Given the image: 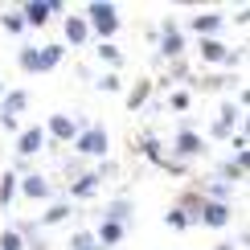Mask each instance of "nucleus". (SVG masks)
Instances as JSON below:
<instances>
[{
  "label": "nucleus",
  "instance_id": "25",
  "mask_svg": "<svg viewBox=\"0 0 250 250\" xmlns=\"http://www.w3.org/2000/svg\"><path fill=\"white\" fill-rule=\"evenodd\" d=\"M140 152L148 156L152 164H164V148H160V140H156V135H144V144H140Z\"/></svg>",
  "mask_w": 250,
  "mask_h": 250
},
{
  "label": "nucleus",
  "instance_id": "5",
  "mask_svg": "<svg viewBox=\"0 0 250 250\" xmlns=\"http://www.w3.org/2000/svg\"><path fill=\"white\" fill-rule=\"evenodd\" d=\"M78 131H82V123L74 115H66V111H54L45 119V140H54V144H74Z\"/></svg>",
  "mask_w": 250,
  "mask_h": 250
},
{
  "label": "nucleus",
  "instance_id": "27",
  "mask_svg": "<svg viewBox=\"0 0 250 250\" xmlns=\"http://www.w3.org/2000/svg\"><path fill=\"white\" fill-rule=\"evenodd\" d=\"M164 226H168V230H189V217H185L181 209H176V205H172V209H164Z\"/></svg>",
  "mask_w": 250,
  "mask_h": 250
},
{
  "label": "nucleus",
  "instance_id": "17",
  "mask_svg": "<svg viewBox=\"0 0 250 250\" xmlns=\"http://www.w3.org/2000/svg\"><path fill=\"white\" fill-rule=\"evenodd\" d=\"M135 205L127 201V197H115V201H107V209H103V222H115V226H127Z\"/></svg>",
  "mask_w": 250,
  "mask_h": 250
},
{
  "label": "nucleus",
  "instance_id": "11",
  "mask_svg": "<svg viewBox=\"0 0 250 250\" xmlns=\"http://www.w3.org/2000/svg\"><path fill=\"white\" fill-rule=\"evenodd\" d=\"M99 193V176L95 172H74L70 176V201H90Z\"/></svg>",
  "mask_w": 250,
  "mask_h": 250
},
{
  "label": "nucleus",
  "instance_id": "4",
  "mask_svg": "<svg viewBox=\"0 0 250 250\" xmlns=\"http://www.w3.org/2000/svg\"><path fill=\"white\" fill-rule=\"evenodd\" d=\"M62 0H25V4L17 8L21 21H25V29H45L49 21H54V13H62Z\"/></svg>",
  "mask_w": 250,
  "mask_h": 250
},
{
  "label": "nucleus",
  "instance_id": "20",
  "mask_svg": "<svg viewBox=\"0 0 250 250\" xmlns=\"http://www.w3.org/2000/svg\"><path fill=\"white\" fill-rule=\"evenodd\" d=\"M201 205H205V197H201V189H185L181 193V201H176V209H181L189 222H197V213H201Z\"/></svg>",
  "mask_w": 250,
  "mask_h": 250
},
{
  "label": "nucleus",
  "instance_id": "2",
  "mask_svg": "<svg viewBox=\"0 0 250 250\" xmlns=\"http://www.w3.org/2000/svg\"><path fill=\"white\" fill-rule=\"evenodd\" d=\"M74 152L78 156H95V160H107L111 152V131L103 123H86L78 135H74Z\"/></svg>",
  "mask_w": 250,
  "mask_h": 250
},
{
  "label": "nucleus",
  "instance_id": "18",
  "mask_svg": "<svg viewBox=\"0 0 250 250\" xmlns=\"http://www.w3.org/2000/svg\"><path fill=\"white\" fill-rule=\"evenodd\" d=\"M152 86H156L152 78H140V82H135V86L127 90V111H144V107H148V99H152Z\"/></svg>",
  "mask_w": 250,
  "mask_h": 250
},
{
  "label": "nucleus",
  "instance_id": "3",
  "mask_svg": "<svg viewBox=\"0 0 250 250\" xmlns=\"http://www.w3.org/2000/svg\"><path fill=\"white\" fill-rule=\"evenodd\" d=\"M205 135L197 131V127H181L172 135V160L176 164H189V160H197V156H205Z\"/></svg>",
  "mask_w": 250,
  "mask_h": 250
},
{
  "label": "nucleus",
  "instance_id": "1",
  "mask_svg": "<svg viewBox=\"0 0 250 250\" xmlns=\"http://www.w3.org/2000/svg\"><path fill=\"white\" fill-rule=\"evenodd\" d=\"M82 21H86V29H90L95 41H111L119 33V8L107 4V0H90V4L82 8Z\"/></svg>",
  "mask_w": 250,
  "mask_h": 250
},
{
  "label": "nucleus",
  "instance_id": "36",
  "mask_svg": "<svg viewBox=\"0 0 250 250\" xmlns=\"http://www.w3.org/2000/svg\"><path fill=\"white\" fill-rule=\"evenodd\" d=\"M0 127H4V131H21V123H17V119H8V115H0Z\"/></svg>",
  "mask_w": 250,
  "mask_h": 250
},
{
  "label": "nucleus",
  "instance_id": "32",
  "mask_svg": "<svg viewBox=\"0 0 250 250\" xmlns=\"http://www.w3.org/2000/svg\"><path fill=\"white\" fill-rule=\"evenodd\" d=\"M217 123L234 131V123H238V107H234V103H222V115H217Z\"/></svg>",
  "mask_w": 250,
  "mask_h": 250
},
{
  "label": "nucleus",
  "instance_id": "7",
  "mask_svg": "<svg viewBox=\"0 0 250 250\" xmlns=\"http://www.w3.org/2000/svg\"><path fill=\"white\" fill-rule=\"evenodd\" d=\"M230 222H234V205H222V201H205L197 213V226H205V230H226Z\"/></svg>",
  "mask_w": 250,
  "mask_h": 250
},
{
  "label": "nucleus",
  "instance_id": "12",
  "mask_svg": "<svg viewBox=\"0 0 250 250\" xmlns=\"http://www.w3.org/2000/svg\"><path fill=\"white\" fill-rule=\"evenodd\" d=\"M226 49L230 45H226L222 37H197V58H201L205 66H217V62L226 58Z\"/></svg>",
  "mask_w": 250,
  "mask_h": 250
},
{
  "label": "nucleus",
  "instance_id": "15",
  "mask_svg": "<svg viewBox=\"0 0 250 250\" xmlns=\"http://www.w3.org/2000/svg\"><path fill=\"white\" fill-rule=\"evenodd\" d=\"M123 234H127V226H115V222H99V230H95V242L103 250H115L123 242Z\"/></svg>",
  "mask_w": 250,
  "mask_h": 250
},
{
  "label": "nucleus",
  "instance_id": "38",
  "mask_svg": "<svg viewBox=\"0 0 250 250\" xmlns=\"http://www.w3.org/2000/svg\"><path fill=\"white\" fill-rule=\"evenodd\" d=\"M4 90H8V86H4V82H0V99H4Z\"/></svg>",
  "mask_w": 250,
  "mask_h": 250
},
{
  "label": "nucleus",
  "instance_id": "35",
  "mask_svg": "<svg viewBox=\"0 0 250 250\" xmlns=\"http://www.w3.org/2000/svg\"><path fill=\"white\" fill-rule=\"evenodd\" d=\"M234 107H242V111L250 107V90H246V86H238V103H234Z\"/></svg>",
  "mask_w": 250,
  "mask_h": 250
},
{
  "label": "nucleus",
  "instance_id": "13",
  "mask_svg": "<svg viewBox=\"0 0 250 250\" xmlns=\"http://www.w3.org/2000/svg\"><path fill=\"white\" fill-rule=\"evenodd\" d=\"M66 58V45H37V74H49V70L62 66Z\"/></svg>",
  "mask_w": 250,
  "mask_h": 250
},
{
  "label": "nucleus",
  "instance_id": "37",
  "mask_svg": "<svg viewBox=\"0 0 250 250\" xmlns=\"http://www.w3.org/2000/svg\"><path fill=\"white\" fill-rule=\"evenodd\" d=\"M213 250H238V246H234V242H217Z\"/></svg>",
  "mask_w": 250,
  "mask_h": 250
},
{
  "label": "nucleus",
  "instance_id": "31",
  "mask_svg": "<svg viewBox=\"0 0 250 250\" xmlns=\"http://www.w3.org/2000/svg\"><path fill=\"white\" fill-rule=\"evenodd\" d=\"M0 250H25V238H21L17 230H4L0 234Z\"/></svg>",
  "mask_w": 250,
  "mask_h": 250
},
{
  "label": "nucleus",
  "instance_id": "30",
  "mask_svg": "<svg viewBox=\"0 0 250 250\" xmlns=\"http://www.w3.org/2000/svg\"><path fill=\"white\" fill-rule=\"evenodd\" d=\"M189 103H193L189 90H172L168 95V111H189Z\"/></svg>",
  "mask_w": 250,
  "mask_h": 250
},
{
  "label": "nucleus",
  "instance_id": "28",
  "mask_svg": "<svg viewBox=\"0 0 250 250\" xmlns=\"http://www.w3.org/2000/svg\"><path fill=\"white\" fill-rule=\"evenodd\" d=\"M0 29H4V33H25V21H21V13H4V17H0Z\"/></svg>",
  "mask_w": 250,
  "mask_h": 250
},
{
  "label": "nucleus",
  "instance_id": "10",
  "mask_svg": "<svg viewBox=\"0 0 250 250\" xmlns=\"http://www.w3.org/2000/svg\"><path fill=\"white\" fill-rule=\"evenodd\" d=\"M62 33H66V45H90V29H86V21H82V13H70V17H62Z\"/></svg>",
  "mask_w": 250,
  "mask_h": 250
},
{
  "label": "nucleus",
  "instance_id": "22",
  "mask_svg": "<svg viewBox=\"0 0 250 250\" xmlns=\"http://www.w3.org/2000/svg\"><path fill=\"white\" fill-rule=\"evenodd\" d=\"M95 54L103 66H111V70H119L123 66V54H119V45H111V41H95Z\"/></svg>",
  "mask_w": 250,
  "mask_h": 250
},
{
  "label": "nucleus",
  "instance_id": "8",
  "mask_svg": "<svg viewBox=\"0 0 250 250\" xmlns=\"http://www.w3.org/2000/svg\"><path fill=\"white\" fill-rule=\"evenodd\" d=\"M41 148H45V127H41V123L17 131V160H33Z\"/></svg>",
  "mask_w": 250,
  "mask_h": 250
},
{
  "label": "nucleus",
  "instance_id": "9",
  "mask_svg": "<svg viewBox=\"0 0 250 250\" xmlns=\"http://www.w3.org/2000/svg\"><path fill=\"white\" fill-rule=\"evenodd\" d=\"M17 197H29V201H49V197H54V185H49L41 172H21Z\"/></svg>",
  "mask_w": 250,
  "mask_h": 250
},
{
  "label": "nucleus",
  "instance_id": "21",
  "mask_svg": "<svg viewBox=\"0 0 250 250\" xmlns=\"http://www.w3.org/2000/svg\"><path fill=\"white\" fill-rule=\"evenodd\" d=\"M17 185H21V172H0V209L17 201Z\"/></svg>",
  "mask_w": 250,
  "mask_h": 250
},
{
  "label": "nucleus",
  "instance_id": "34",
  "mask_svg": "<svg viewBox=\"0 0 250 250\" xmlns=\"http://www.w3.org/2000/svg\"><path fill=\"white\" fill-rule=\"evenodd\" d=\"M230 144H234V152H250V135H246V131H234Z\"/></svg>",
  "mask_w": 250,
  "mask_h": 250
},
{
  "label": "nucleus",
  "instance_id": "23",
  "mask_svg": "<svg viewBox=\"0 0 250 250\" xmlns=\"http://www.w3.org/2000/svg\"><path fill=\"white\" fill-rule=\"evenodd\" d=\"M17 66L25 70V74H37V45H21V54H17Z\"/></svg>",
  "mask_w": 250,
  "mask_h": 250
},
{
  "label": "nucleus",
  "instance_id": "24",
  "mask_svg": "<svg viewBox=\"0 0 250 250\" xmlns=\"http://www.w3.org/2000/svg\"><path fill=\"white\" fill-rule=\"evenodd\" d=\"M95 90H103V95H115V90H123V78L115 74V70H107L103 78H95Z\"/></svg>",
  "mask_w": 250,
  "mask_h": 250
},
{
  "label": "nucleus",
  "instance_id": "6",
  "mask_svg": "<svg viewBox=\"0 0 250 250\" xmlns=\"http://www.w3.org/2000/svg\"><path fill=\"white\" fill-rule=\"evenodd\" d=\"M160 58H168V62H181L185 58V33L176 29L172 17L160 25Z\"/></svg>",
  "mask_w": 250,
  "mask_h": 250
},
{
  "label": "nucleus",
  "instance_id": "19",
  "mask_svg": "<svg viewBox=\"0 0 250 250\" xmlns=\"http://www.w3.org/2000/svg\"><path fill=\"white\" fill-rule=\"evenodd\" d=\"M70 213H74V205H70V201H49V209L41 213L33 226H58V222H66Z\"/></svg>",
  "mask_w": 250,
  "mask_h": 250
},
{
  "label": "nucleus",
  "instance_id": "26",
  "mask_svg": "<svg viewBox=\"0 0 250 250\" xmlns=\"http://www.w3.org/2000/svg\"><path fill=\"white\" fill-rule=\"evenodd\" d=\"M70 250H103V246L95 242V234H90V230H74V238H70Z\"/></svg>",
  "mask_w": 250,
  "mask_h": 250
},
{
  "label": "nucleus",
  "instance_id": "33",
  "mask_svg": "<svg viewBox=\"0 0 250 250\" xmlns=\"http://www.w3.org/2000/svg\"><path fill=\"white\" fill-rule=\"evenodd\" d=\"M242 58H246V49H242V45H238V49L230 45V49H226V58H222V62H226V66H242Z\"/></svg>",
  "mask_w": 250,
  "mask_h": 250
},
{
  "label": "nucleus",
  "instance_id": "29",
  "mask_svg": "<svg viewBox=\"0 0 250 250\" xmlns=\"http://www.w3.org/2000/svg\"><path fill=\"white\" fill-rule=\"evenodd\" d=\"M95 176H99V185H103V181H111V176H119V160H111V156H107V160H99Z\"/></svg>",
  "mask_w": 250,
  "mask_h": 250
},
{
  "label": "nucleus",
  "instance_id": "16",
  "mask_svg": "<svg viewBox=\"0 0 250 250\" xmlns=\"http://www.w3.org/2000/svg\"><path fill=\"white\" fill-rule=\"evenodd\" d=\"M25 107H29V90H4V99H0V115L17 119Z\"/></svg>",
  "mask_w": 250,
  "mask_h": 250
},
{
  "label": "nucleus",
  "instance_id": "14",
  "mask_svg": "<svg viewBox=\"0 0 250 250\" xmlns=\"http://www.w3.org/2000/svg\"><path fill=\"white\" fill-rule=\"evenodd\" d=\"M189 29L197 37H217V29H222V13H193Z\"/></svg>",
  "mask_w": 250,
  "mask_h": 250
}]
</instances>
